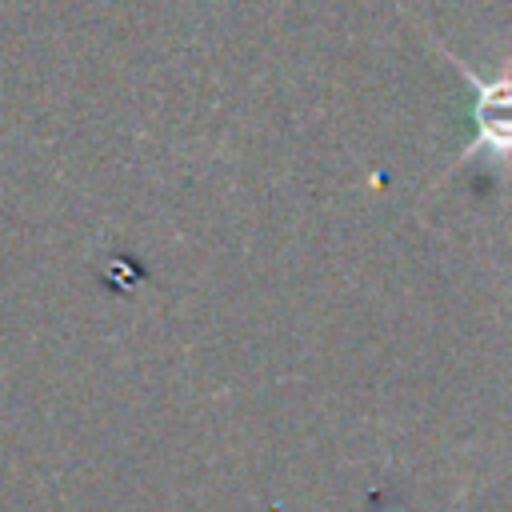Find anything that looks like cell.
Returning a JSON list of instances; mask_svg holds the SVG:
<instances>
[{
	"label": "cell",
	"instance_id": "1",
	"mask_svg": "<svg viewBox=\"0 0 512 512\" xmlns=\"http://www.w3.org/2000/svg\"><path fill=\"white\" fill-rule=\"evenodd\" d=\"M424 36H428V44L464 76V84L472 88V140L460 148V156L452 160V168L448 172H456L464 160H472V156H488L496 168H500V176L508 180L512 176V48H504V56H500V64H496V72L492 76H480L468 60H460L444 40H436L428 28H424ZM444 172V176H448Z\"/></svg>",
	"mask_w": 512,
	"mask_h": 512
}]
</instances>
